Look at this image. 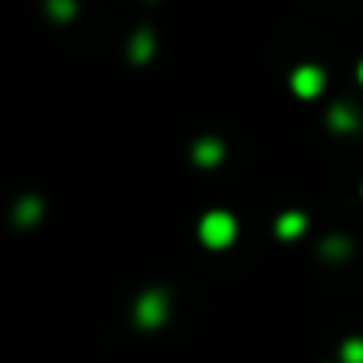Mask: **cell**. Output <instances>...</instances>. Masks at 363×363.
Here are the masks:
<instances>
[{
	"instance_id": "6da1fadb",
	"label": "cell",
	"mask_w": 363,
	"mask_h": 363,
	"mask_svg": "<svg viewBox=\"0 0 363 363\" xmlns=\"http://www.w3.org/2000/svg\"><path fill=\"white\" fill-rule=\"evenodd\" d=\"M200 239H203V246H211V250L232 246V239H235V218L225 214V211H211V214L200 221Z\"/></svg>"
},
{
	"instance_id": "5b68a950",
	"label": "cell",
	"mask_w": 363,
	"mask_h": 363,
	"mask_svg": "<svg viewBox=\"0 0 363 363\" xmlns=\"http://www.w3.org/2000/svg\"><path fill=\"white\" fill-rule=\"evenodd\" d=\"M303 228H306V218H303L299 211H289V214H281V218H278V225H274V232H278L281 239H296Z\"/></svg>"
},
{
	"instance_id": "3957f363",
	"label": "cell",
	"mask_w": 363,
	"mask_h": 363,
	"mask_svg": "<svg viewBox=\"0 0 363 363\" xmlns=\"http://www.w3.org/2000/svg\"><path fill=\"white\" fill-rule=\"evenodd\" d=\"M292 89L299 93V96H317L320 89H324V72L317 68V65H303V68H296V75H292Z\"/></svg>"
},
{
	"instance_id": "ba28073f",
	"label": "cell",
	"mask_w": 363,
	"mask_h": 363,
	"mask_svg": "<svg viewBox=\"0 0 363 363\" xmlns=\"http://www.w3.org/2000/svg\"><path fill=\"white\" fill-rule=\"evenodd\" d=\"M338 356H342V363H363V338H349Z\"/></svg>"
},
{
	"instance_id": "9c48e42d",
	"label": "cell",
	"mask_w": 363,
	"mask_h": 363,
	"mask_svg": "<svg viewBox=\"0 0 363 363\" xmlns=\"http://www.w3.org/2000/svg\"><path fill=\"white\" fill-rule=\"evenodd\" d=\"M320 250H324V257H328V260H335V257L342 260V257L349 253V242H345V239H328Z\"/></svg>"
},
{
	"instance_id": "8992f818",
	"label": "cell",
	"mask_w": 363,
	"mask_h": 363,
	"mask_svg": "<svg viewBox=\"0 0 363 363\" xmlns=\"http://www.w3.org/2000/svg\"><path fill=\"white\" fill-rule=\"evenodd\" d=\"M328 125L331 128H338V132H352L356 125H359V118H356V111L352 107H331V114H328Z\"/></svg>"
},
{
	"instance_id": "277c9868",
	"label": "cell",
	"mask_w": 363,
	"mask_h": 363,
	"mask_svg": "<svg viewBox=\"0 0 363 363\" xmlns=\"http://www.w3.org/2000/svg\"><path fill=\"white\" fill-rule=\"evenodd\" d=\"M221 157H225V146H221L218 139H200V143L193 146V160H196L200 167H214Z\"/></svg>"
},
{
	"instance_id": "30bf717a",
	"label": "cell",
	"mask_w": 363,
	"mask_h": 363,
	"mask_svg": "<svg viewBox=\"0 0 363 363\" xmlns=\"http://www.w3.org/2000/svg\"><path fill=\"white\" fill-rule=\"evenodd\" d=\"M359 82H363V61H359Z\"/></svg>"
},
{
	"instance_id": "7a4b0ae2",
	"label": "cell",
	"mask_w": 363,
	"mask_h": 363,
	"mask_svg": "<svg viewBox=\"0 0 363 363\" xmlns=\"http://www.w3.org/2000/svg\"><path fill=\"white\" fill-rule=\"evenodd\" d=\"M135 320L143 324V328H157V324H164L167 320V296L164 292H143L139 296V303H135Z\"/></svg>"
},
{
	"instance_id": "52a82bcc",
	"label": "cell",
	"mask_w": 363,
	"mask_h": 363,
	"mask_svg": "<svg viewBox=\"0 0 363 363\" xmlns=\"http://www.w3.org/2000/svg\"><path fill=\"white\" fill-rule=\"evenodd\" d=\"M150 54H153V36L143 29V33L132 40V57H135V61H146Z\"/></svg>"
}]
</instances>
